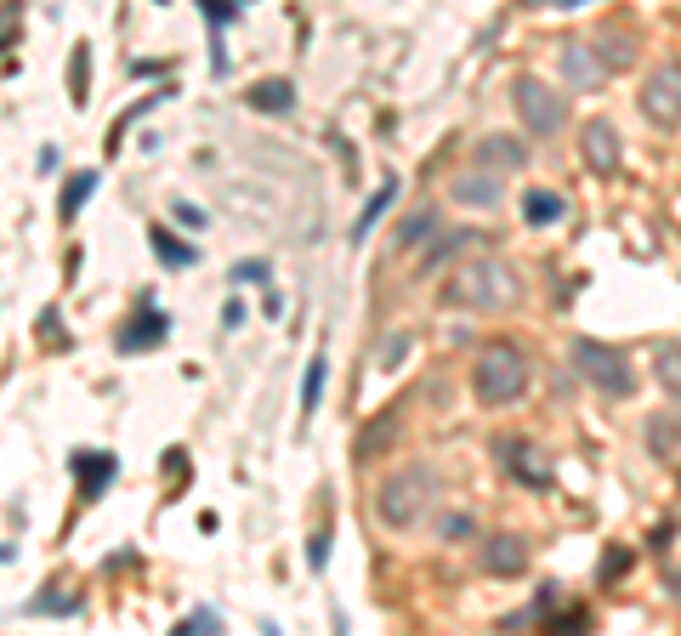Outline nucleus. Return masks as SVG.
<instances>
[{
	"label": "nucleus",
	"instance_id": "1",
	"mask_svg": "<svg viewBox=\"0 0 681 636\" xmlns=\"http://www.w3.org/2000/svg\"><path fill=\"white\" fill-rule=\"evenodd\" d=\"M449 301L477 307V313H483V307H511V301H517V279H511L506 262H466L449 284Z\"/></svg>",
	"mask_w": 681,
	"mask_h": 636
},
{
	"label": "nucleus",
	"instance_id": "2",
	"mask_svg": "<svg viewBox=\"0 0 681 636\" xmlns=\"http://www.w3.org/2000/svg\"><path fill=\"white\" fill-rule=\"evenodd\" d=\"M472 387H477V398H483V404H494V409L517 404V398H523V387H528L523 353H517V347H489V353L477 358Z\"/></svg>",
	"mask_w": 681,
	"mask_h": 636
},
{
	"label": "nucleus",
	"instance_id": "3",
	"mask_svg": "<svg viewBox=\"0 0 681 636\" xmlns=\"http://www.w3.org/2000/svg\"><path fill=\"white\" fill-rule=\"evenodd\" d=\"M426 500H432V472H426V466H409V472L381 483L375 512H381V523H392V529H409V523L426 512Z\"/></svg>",
	"mask_w": 681,
	"mask_h": 636
},
{
	"label": "nucleus",
	"instance_id": "4",
	"mask_svg": "<svg viewBox=\"0 0 681 636\" xmlns=\"http://www.w3.org/2000/svg\"><path fill=\"white\" fill-rule=\"evenodd\" d=\"M574 370L585 375V381H596L602 392H619L625 398L630 387H636V375H630V364L613 347H602V341H574Z\"/></svg>",
	"mask_w": 681,
	"mask_h": 636
},
{
	"label": "nucleus",
	"instance_id": "5",
	"mask_svg": "<svg viewBox=\"0 0 681 636\" xmlns=\"http://www.w3.org/2000/svg\"><path fill=\"white\" fill-rule=\"evenodd\" d=\"M517 114H523L528 131H540V137H551V131H562V120H568V103H562L551 86H540V80H517Z\"/></svg>",
	"mask_w": 681,
	"mask_h": 636
},
{
	"label": "nucleus",
	"instance_id": "6",
	"mask_svg": "<svg viewBox=\"0 0 681 636\" xmlns=\"http://www.w3.org/2000/svg\"><path fill=\"white\" fill-rule=\"evenodd\" d=\"M165 336H171V318H165L154 301L142 296V301H137V313L125 318L120 330H114V347H120V353H148V347H159Z\"/></svg>",
	"mask_w": 681,
	"mask_h": 636
},
{
	"label": "nucleus",
	"instance_id": "7",
	"mask_svg": "<svg viewBox=\"0 0 681 636\" xmlns=\"http://www.w3.org/2000/svg\"><path fill=\"white\" fill-rule=\"evenodd\" d=\"M500 466L511 477H523L528 489H551V460L534 449V443H517V438H500Z\"/></svg>",
	"mask_w": 681,
	"mask_h": 636
},
{
	"label": "nucleus",
	"instance_id": "8",
	"mask_svg": "<svg viewBox=\"0 0 681 636\" xmlns=\"http://www.w3.org/2000/svg\"><path fill=\"white\" fill-rule=\"evenodd\" d=\"M69 472L80 477V500H97L108 483H114L120 460L108 455V449H74V455H69Z\"/></svg>",
	"mask_w": 681,
	"mask_h": 636
},
{
	"label": "nucleus",
	"instance_id": "9",
	"mask_svg": "<svg viewBox=\"0 0 681 636\" xmlns=\"http://www.w3.org/2000/svg\"><path fill=\"white\" fill-rule=\"evenodd\" d=\"M642 108H647V120H659L664 131H676V120H681V108H676V63H664V69L647 80Z\"/></svg>",
	"mask_w": 681,
	"mask_h": 636
},
{
	"label": "nucleus",
	"instance_id": "10",
	"mask_svg": "<svg viewBox=\"0 0 681 636\" xmlns=\"http://www.w3.org/2000/svg\"><path fill=\"white\" fill-rule=\"evenodd\" d=\"M557 63H562V74H568V86H579V91L602 86V57H591V46H585V40H568Z\"/></svg>",
	"mask_w": 681,
	"mask_h": 636
},
{
	"label": "nucleus",
	"instance_id": "11",
	"mask_svg": "<svg viewBox=\"0 0 681 636\" xmlns=\"http://www.w3.org/2000/svg\"><path fill=\"white\" fill-rule=\"evenodd\" d=\"M585 159H591L596 177H613V171H619V137H613L608 120H591V125H585Z\"/></svg>",
	"mask_w": 681,
	"mask_h": 636
},
{
	"label": "nucleus",
	"instance_id": "12",
	"mask_svg": "<svg viewBox=\"0 0 681 636\" xmlns=\"http://www.w3.org/2000/svg\"><path fill=\"white\" fill-rule=\"evenodd\" d=\"M523 563H528V546L517 534H494L483 546V568H494V574H523Z\"/></svg>",
	"mask_w": 681,
	"mask_h": 636
},
{
	"label": "nucleus",
	"instance_id": "13",
	"mask_svg": "<svg viewBox=\"0 0 681 636\" xmlns=\"http://www.w3.org/2000/svg\"><path fill=\"white\" fill-rule=\"evenodd\" d=\"M500 194H506V188H500L494 171H466V177L454 182V199H460V205H483V211H489V205H500Z\"/></svg>",
	"mask_w": 681,
	"mask_h": 636
},
{
	"label": "nucleus",
	"instance_id": "14",
	"mask_svg": "<svg viewBox=\"0 0 681 636\" xmlns=\"http://www.w3.org/2000/svg\"><path fill=\"white\" fill-rule=\"evenodd\" d=\"M245 103L256 108V114H290V108H296V86H290V80H262V86L245 91Z\"/></svg>",
	"mask_w": 681,
	"mask_h": 636
},
{
	"label": "nucleus",
	"instance_id": "15",
	"mask_svg": "<svg viewBox=\"0 0 681 636\" xmlns=\"http://www.w3.org/2000/svg\"><path fill=\"white\" fill-rule=\"evenodd\" d=\"M148 245H154V256L165 267H193V262H199V250H193L188 239H176L165 222H154V228H148Z\"/></svg>",
	"mask_w": 681,
	"mask_h": 636
},
{
	"label": "nucleus",
	"instance_id": "16",
	"mask_svg": "<svg viewBox=\"0 0 681 636\" xmlns=\"http://www.w3.org/2000/svg\"><path fill=\"white\" fill-rule=\"evenodd\" d=\"M97 171H74L69 182H63V194H57V216H63V222H74V216H80V205H86L91 194H97Z\"/></svg>",
	"mask_w": 681,
	"mask_h": 636
},
{
	"label": "nucleus",
	"instance_id": "17",
	"mask_svg": "<svg viewBox=\"0 0 681 636\" xmlns=\"http://www.w3.org/2000/svg\"><path fill=\"white\" fill-rule=\"evenodd\" d=\"M392 199H398V177H386L381 188L369 194V205L358 211V222H352V239H369V233H375V222L386 216V205H392Z\"/></svg>",
	"mask_w": 681,
	"mask_h": 636
},
{
	"label": "nucleus",
	"instance_id": "18",
	"mask_svg": "<svg viewBox=\"0 0 681 636\" xmlns=\"http://www.w3.org/2000/svg\"><path fill=\"white\" fill-rule=\"evenodd\" d=\"M647 443H653V455H659L664 466H676V415H670V409L647 421Z\"/></svg>",
	"mask_w": 681,
	"mask_h": 636
},
{
	"label": "nucleus",
	"instance_id": "19",
	"mask_svg": "<svg viewBox=\"0 0 681 636\" xmlns=\"http://www.w3.org/2000/svg\"><path fill=\"white\" fill-rule=\"evenodd\" d=\"M69 97H74V108H86V97H91V46L80 40L74 46V69H69Z\"/></svg>",
	"mask_w": 681,
	"mask_h": 636
},
{
	"label": "nucleus",
	"instance_id": "20",
	"mask_svg": "<svg viewBox=\"0 0 681 636\" xmlns=\"http://www.w3.org/2000/svg\"><path fill=\"white\" fill-rule=\"evenodd\" d=\"M23 614H80V597L74 591H40V597L23 602Z\"/></svg>",
	"mask_w": 681,
	"mask_h": 636
},
{
	"label": "nucleus",
	"instance_id": "21",
	"mask_svg": "<svg viewBox=\"0 0 681 636\" xmlns=\"http://www.w3.org/2000/svg\"><path fill=\"white\" fill-rule=\"evenodd\" d=\"M523 216L545 228V222H557V216H562V199L545 194V188H534V194H523Z\"/></svg>",
	"mask_w": 681,
	"mask_h": 636
},
{
	"label": "nucleus",
	"instance_id": "22",
	"mask_svg": "<svg viewBox=\"0 0 681 636\" xmlns=\"http://www.w3.org/2000/svg\"><path fill=\"white\" fill-rule=\"evenodd\" d=\"M23 40V0H0V52Z\"/></svg>",
	"mask_w": 681,
	"mask_h": 636
},
{
	"label": "nucleus",
	"instance_id": "23",
	"mask_svg": "<svg viewBox=\"0 0 681 636\" xmlns=\"http://www.w3.org/2000/svg\"><path fill=\"white\" fill-rule=\"evenodd\" d=\"M477 159H489V165H523V142L489 137V142H477Z\"/></svg>",
	"mask_w": 681,
	"mask_h": 636
},
{
	"label": "nucleus",
	"instance_id": "24",
	"mask_svg": "<svg viewBox=\"0 0 681 636\" xmlns=\"http://www.w3.org/2000/svg\"><path fill=\"white\" fill-rule=\"evenodd\" d=\"M318 398H324V353L307 364V375H301V415H313Z\"/></svg>",
	"mask_w": 681,
	"mask_h": 636
},
{
	"label": "nucleus",
	"instance_id": "25",
	"mask_svg": "<svg viewBox=\"0 0 681 636\" xmlns=\"http://www.w3.org/2000/svg\"><path fill=\"white\" fill-rule=\"evenodd\" d=\"M148 108H154V97H142V103H131V108L120 114V120H114V131H108V142H103L108 154H120V148H125V125H131V120H142Z\"/></svg>",
	"mask_w": 681,
	"mask_h": 636
},
{
	"label": "nucleus",
	"instance_id": "26",
	"mask_svg": "<svg viewBox=\"0 0 681 636\" xmlns=\"http://www.w3.org/2000/svg\"><path fill=\"white\" fill-rule=\"evenodd\" d=\"M239 6H245V0H199V12H205L210 29H227V23L239 18Z\"/></svg>",
	"mask_w": 681,
	"mask_h": 636
},
{
	"label": "nucleus",
	"instance_id": "27",
	"mask_svg": "<svg viewBox=\"0 0 681 636\" xmlns=\"http://www.w3.org/2000/svg\"><path fill=\"white\" fill-rule=\"evenodd\" d=\"M426 233H437V211H415L398 228V239H403V245H415V239H426Z\"/></svg>",
	"mask_w": 681,
	"mask_h": 636
},
{
	"label": "nucleus",
	"instance_id": "28",
	"mask_svg": "<svg viewBox=\"0 0 681 636\" xmlns=\"http://www.w3.org/2000/svg\"><path fill=\"white\" fill-rule=\"evenodd\" d=\"M171 216L182 222V228H205V211H199L193 199H176V205H171Z\"/></svg>",
	"mask_w": 681,
	"mask_h": 636
},
{
	"label": "nucleus",
	"instance_id": "29",
	"mask_svg": "<svg viewBox=\"0 0 681 636\" xmlns=\"http://www.w3.org/2000/svg\"><path fill=\"white\" fill-rule=\"evenodd\" d=\"M222 619H216V608H193L188 619H182V631H216Z\"/></svg>",
	"mask_w": 681,
	"mask_h": 636
},
{
	"label": "nucleus",
	"instance_id": "30",
	"mask_svg": "<svg viewBox=\"0 0 681 636\" xmlns=\"http://www.w3.org/2000/svg\"><path fill=\"white\" fill-rule=\"evenodd\" d=\"M307 563H313V568H324V563H330V534H324V529H318L313 540H307Z\"/></svg>",
	"mask_w": 681,
	"mask_h": 636
},
{
	"label": "nucleus",
	"instance_id": "31",
	"mask_svg": "<svg viewBox=\"0 0 681 636\" xmlns=\"http://www.w3.org/2000/svg\"><path fill=\"white\" fill-rule=\"evenodd\" d=\"M659 375H664V387H670V398H676V387H681V375H676V347H664V358H659Z\"/></svg>",
	"mask_w": 681,
	"mask_h": 636
},
{
	"label": "nucleus",
	"instance_id": "32",
	"mask_svg": "<svg viewBox=\"0 0 681 636\" xmlns=\"http://www.w3.org/2000/svg\"><path fill=\"white\" fill-rule=\"evenodd\" d=\"M233 279L239 284H267V262H239L233 267Z\"/></svg>",
	"mask_w": 681,
	"mask_h": 636
},
{
	"label": "nucleus",
	"instance_id": "33",
	"mask_svg": "<svg viewBox=\"0 0 681 636\" xmlns=\"http://www.w3.org/2000/svg\"><path fill=\"white\" fill-rule=\"evenodd\" d=\"M625 568H630V551H608V557H602V580H619Z\"/></svg>",
	"mask_w": 681,
	"mask_h": 636
},
{
	"label": "nucleus",
	"instance_id": "34",
	"mask_svg": "<svg viewBox=\"0 0 681 636\" xmlns=\"http://www.w3.org/2000/svg\"><path fill=\"white\" fill-rule=\"evenodd\" d=\"M528 6H551V12H574V6H591V0H528Z\"/></svg>",
	"mask_w": 681,
	"mask_h": 636
},
{
	"label": "nucleus",
	"instance_id": "35",
	"mask_svg": "<svg viewBox=\"0 0 681 636\" xmlns=\"http://www.w3.org/2000/svg\"><path fill=\"white\" fill-rule=\"evenodd\" d=\"M222 324L233 330V324H245V301H227V313H222Z\"/></svg>",
	"mask_w": 681,
	"mask_h": 636
},
{
	"label": "nucleus",
	"instance_id": "36",
	"mask_svg": "<svg viewBox=\"0 0 681 636\" xmlns=\"http://www.w3.org/2000/svg\"><path fill=\"white\" fill-rule=\"evenodd\" d=\"M403 347H409V341H403V336H392V347H381V364H398V353H403Z\"/></svg>",
	"mask_w": 681,
	"mask_h": 636
},
{
	"label": "nucleus",
	"instance_id": "37",
	"mask_svg": "<svg viewBox=\"0 0 681 636\" xmlns=\"http://www.w3.org/2000/svg\"><path fill=\"white\" fill-rule=\"evenodd\" d=\"M6 557H12V546H0V563H6Z\"/></svg>",
	"mask_w": 681,
	"mask_h": 636
},
{
	"label": "nucleus",
	"instance_id": "38",
	"mask_svg": "<svg viewBox=\"0 0 681 636\" xmlns=\"http://www.w3.org/2000/svg\"><path fill=\"white\" fill-rule=\"evenodd\" d=\"M159 6H165V0H159Z\"/></svg>",
	"mask_w": 681,
	"mask_h": 636
}]
</instances>
